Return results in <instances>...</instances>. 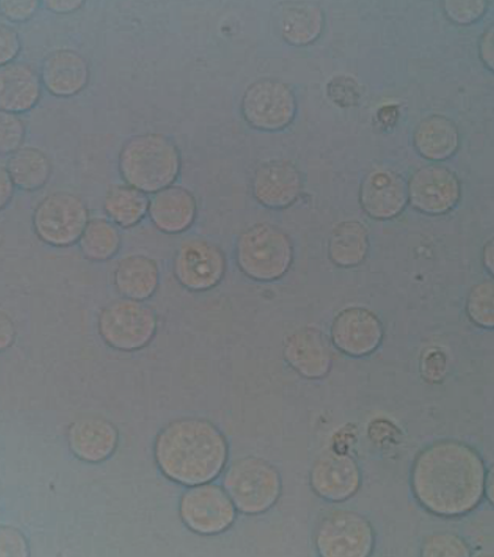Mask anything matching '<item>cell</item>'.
Listing matches in <instances>:
<instances>
[{
  "label": "cell",
  "instance_id": "8",
  "mask_svg": "<svg viewBox=\"0 0 494 557\" xmlns=\"http://www.w3.org/2000/svg\"><path fill=\"white\" fill-rule=\"evenodd\" d=\"M372 527L350 510H335L318 527L316 544L324 557H367L373 549Z\"/></svg>",
  "mask_w": 494,
  "mask_h": 557
},
{
  "label": "cell",
  "instance_id": "30",
  "mask_svg": "<svg viewBox=\"0 0 494 557\" xmlns=\"http://www.w3.org/2000/svg\"><path fill=\"white\" fill-rule=\"evenodd\" d=\"M25 124L18 114L0 110V156L16 152L24 143Z\"/></svg>",
  "mask_w": 494,
  "mask_h": 557
},
{
  "label": "cell",
  "instance_id": "3",
  "mask_svg": "<svg viewBox=\"0 0 494 557\" xmlns=\"http://www.w3.org/2000/svg\"><path fill=\"white\" fill-rule=\"evenodd\" d=\"M182 169L176 146L160 134L129 139L120 150L119 171L128 186L156 194L172 186Z\"/></svg>",
  "mask_w": 494,
  "mask_h": 557
},
{
  "label": "cell",
  "instance_id": "36",
  "mask_svg": "<svg viewBox=\"0 0 494 557\" xmlns=\"http://www.w3.org/2000/svg\"><path fill=\"white\" fill-rule=\"evenodd\" d=\"M38 5L36 0H4L0 2V11L12 22H24L34 16Z\"/></svg>",
  "mask_w": 494,
  "mask_h": 557
},
{
  "label": "cell",
  "instance_id": "5",
  "mask_svg": "<svg viewBox=\"0 0 494 557\" xmlns=\"http://www.w3.org/2000/svg\"><path fill=\"white\" fill-rule=\"evenodd\" d=\"M223 490L245 515H260L273 507L281 493L279 472L259 458L234 461L223 478Z\"/></svg>",
  "mask_w": 494,
  "mask_h": 557
},
{
  "label": "cell",
  "instance_id": "41",
  "mask_svg": "<svg viewBox=\"0 0 494 557\" xmlns=\"http://www.w3.org/2000/svg\"><path fill=\"white\" fill-rule=\"evenodd\" d=\"M493 243H490L484 249V264L486 269L491 271V273H493Z\"/></svg>",
  "mask_w": 494,
  "mask_h": 557
},
{
  "label": "cell",
  "instance_id": "6",
  "mask_svg": "<svg viewBox=\"0 0 494 557\" xmlns=\"http://www.w3.org/2000/svg\"><path fill=\"white\" fill-rule=\"evenodd\" d=\"M157 315L141 300L123 298L104 307L99 315L101 338L120 351L145 348L157 333Z\"/></svg>",
  "mask_w": 494,
  "mask_h": 557
},
{
  "label": "cell",
  "instance_id": "13",
  "mask_svg": "<svg viewBox=\"0 0 494 557\" xmlns=\"http://www.w3.org/2000/svg\"><path fill=\"white\" fill-rule=\"evenodd\" d=\"M332 339L343 354L351 357L369 356L382 343L383 326L378 315L370 310L349 308L336 315Z\"/></svg>",
  "mask_w": 494,
  "mask_h": 557
},
{
  "label": "cell",
  "instance_id": "4",
  "mask_svg": "<svg viewBox=\"0 0 494 557\" xmlns=\"http://www.w3.org/2000/svg\"><path fill=\"white\" fill-rule=\"evenodd\" d=\"M235 253L243 273L256 281H276L293 263L291 238L269 224L256 225L239 236Z\"/></svg>",
  "mask_w": 494,
  "mask_h": 557
},
{
  "label": "cell",
  "instance_id": "32",
  "mask_svg": "<svg viewBox=\"0 0 494 557\" xmlns=\"http://www.w3.org/2000/svg\"><path fill=\"white\" fill-rule=\"evenodd\" d=\"M328 96L338 107L350 108L359 100V88L354 79L341 75L328 84Z\"/></svg>",
  "mask_w": 494,
  "mask_h": 557
},
{
  "label": "cell",
  "instance_id": "14",
  "mask_svg": "<svg viewBox=\"0 0 494 557\" xmlns=\"http://www.w3.org/2000/svg\"><path fill=\"white\" fill-rule=\"evenodd\" d=\"M310 483L322 498L343 502L349 499L358 490L361 473L351 457L331 451L313 463Z\"/></svg>",
  "mask_w": 494,
  "mask_h": 557
},
{
  "label": "cell",
  "instance_id": "24",
  "mask_svg": "<svg viewBox=\"0 0 494 557\" xmlns=\"http://www.w3.org/2000/svg\"><path fill=\"white\" fill-rule=\"evenodd\" d=\"M7 170L14 187L34 191L48 184L52 164L41 150L34 147H21L11 154Z\"/></svg>",
  "mask_w": 494,
  "mask_h": 557
},
{
  "label": "cell",
  "instance_id": "34",
  "mask_svg": "<svg viewBox=\"0 0 494 557\" xmlns=\"http://www.w3.org/2000/svg\"><path fill=\"white\" fill-rule=\"evenodd\" d=\"M28 544L26 537L16 529L0 525V557H26Z\"/></svg>",
  "mask_w": 494,
  "mask_h": 557
},
{
  "label": "cell",
  "instance_id": "9",
  "mask_svg": "<svg viewBox=\"0 0 494 557\" xmlns=\"http://www.w3.org/2000/svg\"><path fill=\"white\" fill-rule=\"evenodd\" d=\"M246 122L261 131H280L293 123L297 104L293 90L276 81L251 84L243 98Z\"/></svg>",
  "mask_w": 494,
  "mask_h": 557
},
{
  "label": "cell",
  "instance_id": "10",
  "mask_svg": "<svg viewBox=\"0 0 494 557\" xmlns=\"http://www.w3.org/2000/svg\"><path fill=\"white\" fill-rule=\"evenodd\" d=\"M180 515L193 532L213 535L227 531L235 520V506L223 488L192 486L180 503Z\"/></svg>",
  "mask_w": 494,
  "mask_h": 557
},
{
  "label": "cell",
  "instance_id": "20",
  "mask_svg": "<svg viewBox=\"0 0 494 557\" xmlns=\"http://www.w3.org/2000/svg\"><path fill=\"white\" fill-rule=\"evenodd\" d=\"M89 81L87 60L71 50H59L44 60L40 82L55 97L76 96Z\"/></svg>",
  "mask_w": 494,
  "mask_h": 557
},
{
  "label": "cell",
  "instance_id": "40",
  "mask_svg": "<svg viewBox=\"0 0 494 557\" xmlns=\"http://www.w3.org/2000/svg\"><path fill=\"white\" fill-rule=\"evenodd\" d=\"M482 58L486 65L493 69V28L486 33L481 45Z\"/></svg>",
  "mask_w": 494,
  "mask_h": 557
},
{
  "label": "cell",
  "instance_id": "23",
  "mask_svg": "<svg viewBox=\"0 0 494 557\" xmlns=\"http://www.w3.org/2000/svg\"><path fill=\"white\" fill-rule=\"evenodd\" d=\"M413 145L425 159L441 161L452 158L459 146V133L450 120L431 116L415 131Z\"/></svg>",
  "mask_w": 494,
  "mask_h": 557
},
{
  "label": "cell",
  "instance_id": "16",
  "mask_svg": "<svg viewBox=\"0 0 494 557\" xmlns=\"http://www.w3.org/2000/svg\"><path fill=\"white\" fill-rule=\"evenodd\" d=\"M301 191V173L287 161H273L261 165L252 180L254 197L268 208H287L298 199Z\"/></svg>",
  "mask_w": 494,
  "mask_h": 557
},
{
  "label": "cell",
  "instance_id": "37",
  "mask_svg": "<svg viewBox=\"0 0 494 557\" xmlns=\"http://www.w3.org/2000/svg\"><path fill=\"white\" fill-rule=\"evenodd\" d=\"M16 339V326L10 315L0 310V352L10 348Z\"/></svg>",
  "mask_w": 494,
  "mask_h": 557
},
{
  "label": "cell",
  "instance_id": "25",
  "mask_svg": "<svg viewBox=\"0 0 494 557\" xmlns=\"http://www.w3.org/2000/svg\"><path fill=\"white\" fill-rule=\"evenodd\" d=\"M369 249L368 231L361 222H342L329 239V256L342 268H354L367 258Z\"/></svg>",
  "mask_w": 494,
  "mask_h": 557
},
{
  "label": "cell",
  "instance_id": "29",
  "mask_svg": "<svg viewBox=\"0 0 494 557\" xmlns=\"http://www.w3.org/2000/svg\"><path fill=\"white\" fill-rule=\"evenodd\" d=\"M470 319L479 326L494 325V287L493 282L477 284L468 299Z\"/></svg>",
  "mask_w": 494,
  "mask_h": 557
},
{
  "label": "cell",
  "instance_id": "1",
  "mask_svg": "<svg viewBox=\"0 0 494 557\" xmlns=\"http://www.w3.org/2000/svg\"><path fill=\"white\" fill-rule=\"evenodd\" d=\"M485 479L484 462L472 447L444 441L417 457L411 481L423 507L437 516L458 517L482 502Z\"/></svg>",
  "mask_w": 494,
  "mask_h": 557
},
{
  "label": "cell",
  "instance_id": "27",
  "mask_svg": "<svg viewBox=\"0 0 494 557\" xmlns=\"http://www.w3.org/2000/svg\"><path fill=\"white\" fill-rule=\"evenodd\" d=\"M78 243L85 259L104 262L118 253L122 246V235L113 222L95 219L87 222Z\"/></svg>",
  "mask_w": 494,
  "mask_h": 557
},
{
  "label": "cell",
  "instance_id": "22",
  "mask_svg": "<svg viewBox=\"0 0 494 557\" xmlns=\"http://www.w3.org/2000/svg\"><path fill=\"white\" fill-rule=\"evenodd\" d=\"M159 280L157 263L140 255L128 256L120 261L113 275L116 290L125 298L136 300L151 297L158 288Z\"/></svg>",
  "mask_w": 494,
  "mask_h": 557
},
{
  "label": "cell",
  "instance_id": "28",
  "mask_svg": "<svg viewBox=\"0 0 494 557\" xmlns=\"http://www.w3.org/2000/svg\"><path fill=\"white\" fill-rule=\"evenodd\" d=\"M323 28V13L320 8L301 5L283 13L281 33L294 47H306L316 41Z\"/></svg>",
  "mask_w": 494,
  "mask_h": 557
},
{
  "label": "cell",
  "instance_id": "38",
  "mask_svg": "<svg viewBox=\"0 0 494 557\" xmlns=\"http://www.w3.org/2000/svg\"><path fill=\"white\" fill-rule=\"evenodd\" d=\"M13 194L14 185L10 174L7 168L0 164V210H3L10 203Z\"/></svg>",
  "mask_w": 494,
  "mask_h": 557
},
{
  "label": "cell",
  "instance_id": "2",
  "mask_svg": "<svg viewBox=\"0 0 494 557\" xmlns=\"http://www.w3.org/2000/svg\"><path fill=\"white\" fill-rule=\"evenodd\" d=\"M227 456V443L220 430L198 418L173 421L156 442L160 470L187 486L211 483L223 471Z\"/></svg>",
  "mask_w": 494,
  "mask_h": 557
},
{
  "label": "cell",
  "instance_id": "17",
  "mask_svg": "<svg viewBox=\"0 0 494 557\" xmlns=\"http://www.w3.org/2000/svg\"><path fill=\"white\" fill-rule=\"evenodd\" d=\"M284 356L304 377L320 380L331 371L333 357L329 344L316 327H304L287 338Z\"/></svg>",
  "mask_w": 494,
  "mask_h": 557
},
{
  "label": "cell",
  "instance_id": "15",
  "mask_svg": "<svg viewBox=\"0 0 494 557\" xmlns=\"http://www.w3.org/2000/svg\"><path fill=\"white\" fill-rule=\"evenodd\" d=\"M365 212L372 219L398 216L409 202L408 185L392 171H373L365 178L359 194Z\"/></svg>",
  "mask_w": 494,
  "mask_h": 557
},
{
  "label": "cell",
  "instance_id": "12",
  "mask_svg": "<svg viewBox=\"0 0 494 557\" xmlns=\"http://www.w3.org/2000/svg\"><path fill=\"white\" fill-rule=\"evenodd\" d=\"M460 183L454 172L442 165H428L415 172L408 185V199L418 212L443 215L460 199Z\"/></svg>",
  "mask_w": 494,
  "mask_h": 557
},
{
  "label": "cell",
  "instance_id": "19",
  "mask_svg": "<svg viewBox=\"0 0 494 557\" xmlns=\"http://www.w3.org/2000/svg\"><path fill=\"white\" fill-rule=\"evenodd\" d=\"M119 434L108 419L86 417L74 421L69 430V444L74 455L87 462L109 459L118 446Z\"/></svg>",
  "mask_w": 494,
  "mask_h": 557
},
{
  "label": "cell",
  "instance_id": "42",
  "mask_svg": "<svg viewBox=\"0 0 494 557\" xmlns=\"http://www.w3.org/2000/svg\"><path fill=\"white\" fill-rule=\"evenodd\" d=\"M489 476V475H487ZM490 481V484L487 483L485 479V488L490 487V491H487V496H490L491 503H493V473L491 472L490 476L487 478Z\"/></svg>",
  "mask_w": 494,
  "mask_h": 557
},
{
  "label": "cell",
  "instance_id": "7",
  "mask_svg": "<svg viewBox=\"0 0 494 557\" xmlns=\"http://www.w3.org/2000/svg\"><path fill=\"white\" fill-rule=\"evenodd\" d=\"M88 222V210L77 195L58 191L37 206L34 228L37 236L52 247L65 248L78 243Z\"/></svg>",
  "mask_w": 494,
  "mask_h": 557
},
{
  "label": "cell",
  "instance_id": "33",
  "mask_svg": "<svg viewBox=\"0 0 494 557\" xmlns=\"http://www.w3.org/2000/svg\"><path fill=\"white\" fill-rule=\"evenodd\" d=\"M485 2L482 0H470V2H446L445 11L448 18L454 22L468 25L481 20L485 12Z\"/></svg>",
  "mask_w": 494,
  "mask_h": 557
},
{
  "label": "cell",
  "instance_id": "35",
  "mask_svg": "<svg viewBox=\"0 0 494 557\" xmlns=\"http://www.w3.org/2000/svg\"><path fill=\"white\" fill-rule=\"evenodd\" d=\"M21 51V39L16 29L0 23V66L13 63Z\"/></svg>",
  "mask_w": 494,
  "mask_h": 557
},
{
  "label": "cell",
  "instance_id": "39",
  "mask_svg": "<svg viewBox=\"0 0 494 557\" xmlns=\"http://www.w3.org/2000/svg\"><path fill=\"white\" fill-rule=\"evenodd\" d=\"M83 4L84 2H79V0H72V2H70V0H67V2L66 0H50V2H45L47 9L59 13L76 11L81 9Z\"/></svg>",
  "mask_w": 494,
  "mask_h": 557
},
{
  "label": "cell",
  "instance_id": "11",
  "mask_svg": "<svg viewBox=\"0 0 494 557\" xmlns=\"http://www.w3.org/2000/svg\"><path fill=\"white\" fill-rule=\"evenodd\" d=\"M226 258L222 250L206 239L186 240L177 249L174 273L185 288L194 292L209 290L221 282L226 273Z\"/></svg>",
  "mask_w": 494,
  "mask_h": 557
},
{
  "label": "cell",
  "instance_id": "18",
  "mask_svg": "<svg viewBox=\"0 0 494 557\" xmlns=\"http://www.w3.org/2000/svg\"><path fill=\"white\" fill-rule=\"evenodd\" d=\"M197 200L184 187L170 186L153 195L148 215L156 227L166 234H182L196 221Z\"/></svg>",
  "mask_w": 494,
  "mask_h": 557
},
{
  "label": "cell",
  "instance_id": "21",
  "mask_svg": "<svg viewBox=\"0 0 494 557\" xmlns=\"http://www.w3.org/2000/svg\"><path fill=\"white\" fill-rule=\"evenodd\" d=\"M41 96L37 72L23 63L0 66V110L18 114L33 110Z\"/></svg>",
  "mask_w": 494,
  "mask_h": 557
},
{
  "label": "cell",
  "instance_id": "26",
  "mask_svg": "<svg viewBox=\"0 0 494 557\" xmlns=\"http://www.w3.org/2000/svg\"><path fill=\"white\" fill-rule=\"evenodd\" d=\"M147 195L128 185L112 187L104 197L103 209L115 225L131 228L148 214Z\"/></svg>",
  "mask_w": 494,
  "mask_h": 557
},
{
  "label": "cell",
  "instance_id": "31",
  "mask_svg": "<svg viewBox=\"0 0 494 557\" xmlns=\"http://www.w3.org/2000/svg\"><path fill=\"white\" fill-rule=\"evenodd\" d=\"M422 554L428 557H468L470 547L466 541L456 535L436 534L425 540Z\"/></svg>",
  "mask_w": 494,
  "mask_h": 557
}]
</instances>
